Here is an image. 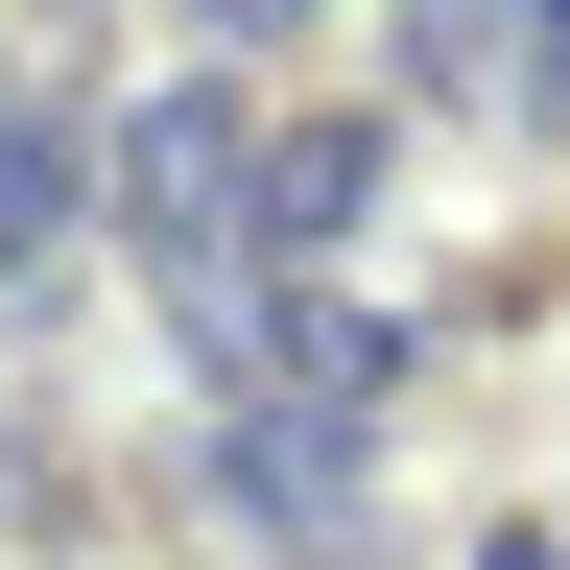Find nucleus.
I'll use <instances>...</instances> for the list:
<instances>
[{
    "instance_id": "7ed1b4c3",
    "label": "nucleus",
    "mask_w": 570,
    "mask_h": 570,
    "mask_svg": "<svg viewBox=\"0 0 570 570\" xmlns=\"http://www.w3.org/2000/svg\"><path fill=\"white\" fill-rule=\"evenodd\" d=\"M523 48H547V71H570V0H523Z\"/></svg>"
},
{
    "instance_id": "f03ea898",
    "label": "nucleus",
    "mask_w": 570,
    "mask_h": 570,
    "mask_svg": "<svg viewBox=\"0 0 570 570\" xmlns=\"http://www.w3.org/2000/svg\"><path fill=\"white\" fill-rule=\"evenodd\" d=\"M48 238H71V142H48V119H0V285H24Z\"/></svg>"
},
{
    "instance_id": "20e7f679",
    "label": "nucleus",
    "mask_w": 570,
    "mask_h": 570,
    "mask_svg": "<svg viewBox=\"0 0 570 570\" xmlns=\"http://www.w3.org/2000/svg\"><path fill=\"white\" fill-rule=\"evenodd\" d=\"M547 570H570V547H547Z\"/></svg>"
},
{
    "instance_id": "f257e3e1",
    "label": "nucleus",
    "mask_w": 570,
    "mask_h": 570,
    "mask_svg": "<svg viewBox=\"0 0 570 570\" xmlns=\"http://www.w3.org/2000/svg\"><path fill=\"white\" fill-rule=\"evenodd\" d=\"M119 190H142V238H167V262H214V214H238V119H214V96H142Z\"/></svg>"
}]
</instances>
